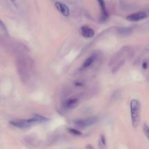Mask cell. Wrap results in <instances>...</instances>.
<instances>
[{"label":"cell","mask_w":149,"mask_h":149,"mask_svg":"<svg viewBox=\"0 0 149 149\" xmlns=\"http://www.w3.org/2000/svg\"><path fill=\"white\" fill-rule=\"evenodd\" d=\"M97 120H98V119L97 117H92L86 118V119H77V120L75 121L74 124L75 125L79 126V127L85 128L94 125V124L97 122Z\"/></svg>","instance_id":"4"},{"label":"cell","mask_w":149,"mask_h":149,"mask_svg":"<svg viewBox=\"0 0 149 149\" xmlns=\"http://www.w3.org/2000/svg\"><path fill=\"white\" fill-rule=\"evenodd\" d=\"M81 33L82 36L86 38L93 37L94 36V31L87 26H83L81 28Z\"/></svg>","instance_id":"7"},{"label":"cell","mask_w":149,"mask_h":149,"mask_svg":"<svg viewBox=\"0 0 149 149\" xmlns=\"http://www.w3.org/2000/svg\"><path fill=\"white\" fill-rule=\"evenodd\" d=\"M0 27L3 29L4 31L5 32V33H7V34H8V30H7V28H6L5 24L3 23V22H2V21L1 20V19H0Z\"/></svg>","instance_id":"15"},{"label":"cell","mask_w":149,"mask_h":149,"mask_svg":"<svg viewBox=\"0 0 149 149\" xmlns=\"http://www.w3.org/2000/svg\"><path fill=\"white\" fill-rule=\"evenodd\" d=\"M69 131L71 133L75 135H82V133L79 130H76V129H72V128H69Z\"/></svg>","instance_id":"14"},{"label":"cell","mask_w":149,"mask_h":149,"mask_svg":"<svg viewBox=\"0 0 149 149\" xmlns=\"http://www.w3.org/2000/svg\"><path fill=\"white\" fill-rule=\"evenodd\" d=\"M30 65H31V64L23 56H20L17 59V72L20 79L24 83H28L30 80V72L31 71Z\"/></svg>","instance_id":"1"},{"label":"cell","mask_w":149,"mask_h":149,"mask_svg":"<svg viewBox=\"0 0 149 149\" xmlns=\"http://www.w3.org/2000/svg\"><path fill=\"white\" fill-rule=\"evenodd\" d=\"M96 59V55H91L90 57H89L87 60H85V61L84 62V63L83 64V68H85L89 67V66H90L93 62H94V60Z\"/></svg>","instance_id":"10"},{"label":"cell","mask_w":149,"mask_h":149,"mask_svg":"<svg viewBox=\"0 0 149 149\" xmlns=\"http://www.w3.org/2000/svg\"><path fill=\"white\" fill-rule=\"evenodd\" d=\"M55 7L62 15L65 16H68L69 15V9L68 7L64 4L60 2H56L55 4Z\"/></svg>","instance_id":"6"},{"label":"cell","mask_w":149,"mask_h":149,"mask_svg":"<svg viewBox=\"0 0 149 149\" xmlns=\"http://www.w3.org/2000/svg\"><path fill=\"white\" fill-rule=\"evenodd\" d=\"M147 17V15L143 12H139L137 13H133L126 17V19L129 21L137 22L143 20Z\"/></svg>","instance_id":"5"},{"label":"cell","mask_w":149,"mask_h":149,"mask_svg":"<svg viewBox=\"0 0 149 149\" xmlns=\"http://www.w3.org/2000/svg\"><path fill=\"white\" fill-rule=\"evenodd\" d=\"M78 100L77 98H70L65 102V107L66 108H72L77 105Z\"/></svg>","instance_id":"9"},{"label":"cell","mask_w":149,"mask_h":149,"mask_svg":"<svg viewBox=\"0 0 149 149\" xmlns=\"http://www.w3.org/2000/svg\"><path fill=\"white\" fill-rule=\"evenodd\" d=\"M97 1H98V3H99L100 6L101 7V9L102 19L103 20H105L107 17H108V13H107L106 7H105V2H104V0H97Z\"/></svg>","instance_id":"8"},{"label":"cell","mask_w":149,"mask_h":149,"mask_svg":"<svg viewBox=\"0 0 149 149\" xmlns=\"http://www.w3.org/2000/svg\"><path fill=\"white\" fill-rule=\"evenodd\" d=\"M50 120V119L47 118L41 115H36L34 118L29 119H16V120L11 121L9 124L12 126L19 129H27L30 127L33 124L37 123L44 122Z\"/></svg>","instance_id":"2"},{"label":"cell","mask_w":149,"mask_h":149,"mask_svg":"<svg viewBox=\"0 0 149 149\" xmlns=\"http://www.w3.org/2000/svg\"><path fill=\"white\" fill-rule=\"evenodd\" d=\"M118 31L119 34L122 36L129 35L132 33V29L129 28H119Z\"/></svg>","instance_id":"12"},{"label":"cell","mask_w":149,"mask_h":149,"mask_svg":"<svg viewBox=\"0 0 149 149\" xmlns=\"http://www.w3.org/2000/svg\"><path fill=\"white\" fill-rule=\"evenodd\" d=\"M130 113L132 125L133 127H136L138 125L140 121V105L137 100H132L130 103Z\"/></svg>","instance_id":"3"},{"label":"cell","mask_w":149,"mask_h":149,"mask_svg":"<svg viewBox=\"0 0 149 149\" xmlns=\"http://www.w3.org/2000/svg\"><path fill=\"white\" fill-rule=\"evenodd\" d=\"M125 61L124 59H122V60H119L115 65H114L113 69H112V72H113V73H115V72H117V71H119V70L121 68L122 66L124 65V64H125Z\"/></svg>","instance_id":"11"},{"label":"cell","mask_w":149,"mask_h":149,"mask_svg":"<svg viewBox=\"0 0 149 149\" xmlns=\"http://www.w3.org/2000/svg\"><path fill=\"white\" fill-rule=\"evenodd\" d=\"M147 64L146 62H143V68L145 69H146V68H147Z\"/></svg>","instance_id":"16"},{"label":"cell","mask_w":149,"mask_h":149,"mask_svg":"<svg viewBox=\"0 0 149 149\" xmlns=\"http://www.w3.org/2000/svg\"><path fill=\"white\" fill-rule=\"evenodd\" d=\"M143 130H144V133H145V135H146V137H147L148 140L149 141V126L147 125H144V127H143Z\"/></svg>","instance_id":"13"}]
</instances>
